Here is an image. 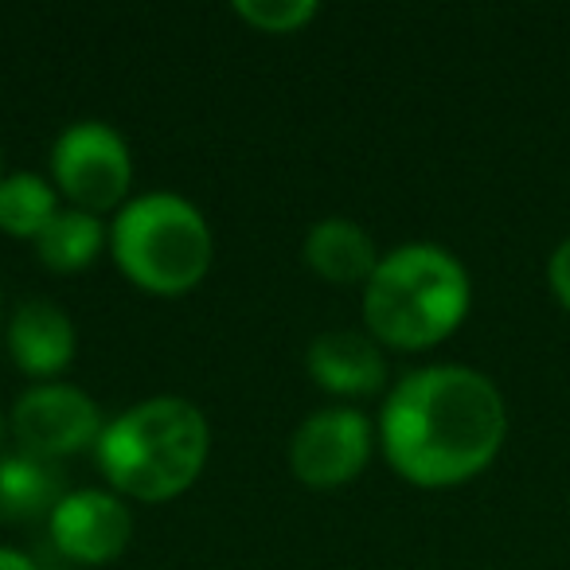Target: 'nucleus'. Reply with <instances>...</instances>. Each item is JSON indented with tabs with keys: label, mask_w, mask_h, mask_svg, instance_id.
Masks as SVG:
<instances>
[{
	"label": "nucleus",
	"mask_w": 570,
	"mask_h": 570,
	"mask_svg": "<svg viewBox=\"0 0 570 570\" xmlns=\"http://www.w3.org/2000/svg\"><path fill=\"white\" fill-rule=\"evenodd\" d=\"M375 434L403 481L419 489H453L481 476L504 450L508 406L484 372L434 364L391 387Z\"/></svg>",
	"instance_id": "f257e3e1"
},
{
	"label": "nucleus",
	"mask_w": 570,
	"mask_h": 570,
	"mask_svg": "<svg viewBox=\"0 0 570 570\" xmlns=\"http://www.w3.org/2000/svg\"><path fill=\"white\" fill-rule=\"evenodd\" d=\"M207 450L212 434L199 406L176 395H157L106 422L95 458L118 497L165 504L196 484Z\"/></svg>",
	"instance_id": "f03ea898"
},
{
	"label": "nucleus",
	"mask_w": 570,
	"mask_h": 570,
	"mask_svg": "<svg viewBox=\"0 0 570 570\" xmlns=\"http://www.w3.org/2000/svg\"><path fill=\"white\" fill-rule=\"evenodd\" d=\"M473 285L469 269L438 243H406L383 254L364 285V321L375 344L426 352L458 333Z\"/></svg>",
	"instance_id": "7ed1b4c3"
},
{
	"label": "nucleus",
	"mask_w": 570,
	"mask_h": 570,
	"mask_svg": "<svg viewBox=\"0 0 570 570\" xmlns=\"http://www.w3.org/2000/svg\"><path fill=\"white\" fill-rule=\"evenodd\" d=\"M110 254L137 289L180 297L207 277L215 238L196 204L173 191H149L114 215Z\"/></svg>",
	"instance_id": "20e7f679"
},
{
	"label": "nucleus",
	"mask_w": 570,
	"mask_h": 570,
	"mask_svg": "<svg viewBox=\"0 0 570 570\" xmlns=\"http://www.w3.org/2000/svg\"><path fill=\"white\" fill-rule=\"evenodd\" d=\"M51 184L87 215L121 212L134 184L129 145L106 121H75L51 149Z\"/></svg>",
	"instance_id": "39448f33"
},
{
	"label": "nucleus",
	"mask_w": 570,
	"mask_h": 570,
	"mask_svg": "<svg viewBox=\"0 0 570 570\" xmlns=\"http://www.w3.org/2000/svg\"><path fill=\"white\" fill-rule=\"evenodd\" d=\"M9 426L20 442V453L51 465L71 453L95 450L106 422L87 391L71 383H36L12 403Z\"/></svg>",
	"instance_id": "423d86ee"
},
{
	"label": "nucleus",
	"mask_w": 570,
	"mask_h": 570,
	"mask_svg": "<svg viewBox=\"0 0 570 570\" xmlns=\"http://www.w3.org/2000/svg\"><path fill=\"white\" fill-rule=\"evenodd\" d=\"M375 430L367 414L352 406H328L297 426L289 442V469L309 489H336L364 473Z\"/></svg>",
	"instance_id": "0eeeda50"
},
{
	"label": "nucleus",
	"mask_w": 570,
	"mask_h": 570,
	"mask_svg": "<svg viewBox=\"0 0 570 570\" xmlns=\"http://www.w3.org/2000/svg\"><path fill=\"white\" fill-rule=\"evenodd\" d=\"M48 528L63 559L82 567H106L129 547L134 515L114 489H75L63 492L56 512L48 515Z\"/></svg>",
	"instance_id": "6e6552de"
},
{
	"label": "nucleus",
	"mask_w": 570,
	"mask_h": 570,
	"mask_svg": "<svg viewBox=\"0 0 570 570\" xmlns=\"http://www.w3.org/2000/svg\"><path fill=\"white\" fill-rule=\"evenodd\" d=\"M313 383L325 387L328 395L344 399H364L387 383V360L383 348L367 333H352V328H333V333H321L309 344V356H305Z\"/></svg>",
	"instance_id": "1a4fd4ad"
},
{
	"label": "nucleus",
	"mask_w": 570,
	"mask_h": 570,
	"mask_svg": "<svg viewBox=\"0 0 570 570\" xmlns=\"http://www.w3.org/2000/svg\"><path fill=\"white\" fill-rule=\"evenodd\" d=\"M75 344H79V336H75L71 317H67L63 305L48 302V297L24 302L9 321L12 364L43 383H51V375L71 367Z\"/></svg>",
	"instance_id": "9d476101"
},
{
	"label": "nucleus",
	"mask_w": 570,
	"mask_h": 570,
	"mask_svg": "<svg viewBox=\"0 0 570 570\" xmlns=\"http://www.w3.org/2000/svg\"><path fill=\"white\" fill-rule=\"evenodd\" d=\"M305 262L333 285H367L380 266L375 238L352 219H321L305 235Z\"/></svg>",
	"instance_id": "9b49d317"
},
{
	"label": "nucleus",
	"mask_w": 570,
	"mask_h": 570,
	"mask_svg": "<svg viewBox=\"0 0 570 570\" xmlns=\"http://www.w3.org/2000/svg\"><path fill=\"white\" fill-rule=\"evenodd\" d=\"M63 500L59 476L48 461H36L28 453L0 458V523H28L51 515Z\"/></svg>",
	"instance_id": "f8f14e48"
},
{
	"label": "nucleus",
	"mask_w": 570,
	"mask_h": 570,
	"mask_svg": "<svg viewBox=\"0 0 570 570\" xmlns=\"http://www.w3.org/2000/svg\"><path fill=\"white\" fill-rule=\"evenodd\" d=\"M102 250H110V230L98 223V215H87L79 207H59V215L36 238V254L56 274H79Z\"/></svg>",
	"instance_id": "ddd939ff"
},
{
	"label": "nucleus",
	"mask_w": 570,
	"mask_h": 570,
	"mask_svg": "<svg viewBox=\"0 0 570 570\" xmlns=\"http://www.w3.org/2000/svg\"><path fill=\"white\" fill-rule=\"evenodd\" d=\"M59 215V191L36 173L4 176L0 184V230L12 238H40L43 227Z\"/></svg>",
	"instance_id": "4468645a"
},
{
	"label": "nucleus",
	"mask_w": 570,
	"mask_h": 570,
	"mask_svg": "<svg viewBox=\"0 0 570 570\" xmlns=\"http://www.w3.org/2000/svg\"><path fill=\"white\" fill-rule=\"evenodd\" d=\"M235 17L246 20L250 28H258V32L285 36L309 24L317 17V4L313 0H238Z\"/></svg>",
	"instance_id": "2eb2a0df"
},
{
	"label": "nucleus",
	"mask_w": 570,
	"mask_h": 570,
	"mask_svg": "<svg viewBox=\"0 0 570 570\" xmlns=\"http://www.w3.org/2000/svg\"><path fill=\"white\" fill-rule=\"evenodd\" d=\"M547 285H551L554 302L570 313V235L562 238L551 250V258H547Z\"/></svg>",
	"instance_id": "dca6fc26"
},
{
	"label": "nucleus",
	"mask_w": 570,
	"mask_h": 570,
	"mask_svg": "<svg viewBox=\"0 0 570 570\" xmlns=\"http://www.w3.org/2000/svg\"><path fill=\"white\" fill-rule=\"evenodd\" d=\"M0 570H40V567L24 551H17V547H0Z\"/></svg>",
	"instance_id": "f3484780"
},
{
	"label": "nucleus",
	"mask_w": 570,
	"mask_h": 570,
	"mask_svg": "<svg viewBox=\"0 0 570 570\" xmlns=\"http://www.w3.org/2000/svg\"><path fill=\"white\" fill-rule=\"evenodd\" d=\"M0 442H4V414H0Z\"/></svg>",
	"instance_id": "a211bd4d"
},
{
	"label": "nucleus",
	"mask_w": 570,
	"mask_h": 570,
	"mask_svg": "<svg viewBox=\"0 0 570 570\" xmlns=\"http://www.w3.org/2000/svg\"><path fill=\"white\" fill-rule=\"evenodd\" d=\"M0 184H4V165H0Z\"/></svg>",
	"instance_id": "6ab92c4d"
},
{
	"label": "nucleus",
	"mask_w": 570,
	"mask_h": 570,
	"mask_svg": "<svg viewBox=\"0 0 570 570\" xmlns=\"http://www.w3.org/2000/svg\"><path fill=\"white\" fill-rule=\"evenodd\" d=\"M0 302H4V297H0Z\"/></svg>",
	"instance_id": "aec40b11"
}]
</instances>
